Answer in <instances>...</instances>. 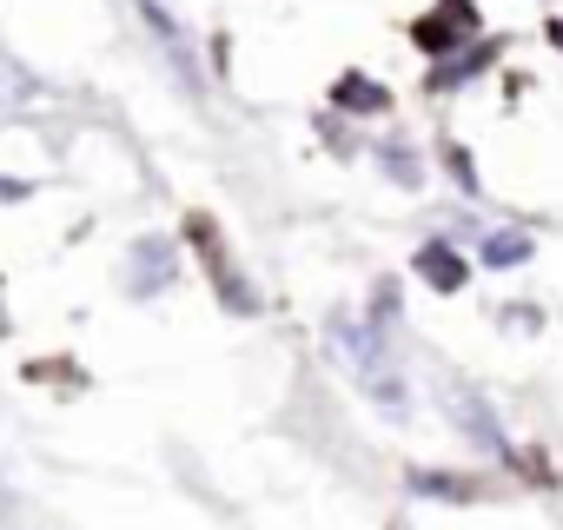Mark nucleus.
Masks as SVG:
<instances>
[{"label":"nucleus","mask_w":563,"mask_h":530,"mask_svg":"<svg viewBox=\"0 0 563 530\" xmlns=\"http://www.w3.org/2000/svg\"><path fill=\"white\" fill-rule=\"evenodd\" d=\"M523 252H530V239H523V232H504V239H490V245H484V258H490V265H517Z\"/></svg>","instance_id":"4"},{"label":"nucleus","mask_w":563,"mask_h":530,"mask_svg":"<svg viewBox=\"0 0 563 530\" xmlns=\"http://www.w3.org/2000/svg\"><path fill=\"white\" fill-rule=\"evenodd\" d=\"M550 41H556V47H563V21H556V27H550Z\"/></svg>","instance_id":"6"},{"label":"nucleus","mask_w":563,"mask_h":530,"mask_svg":"<svg viewBox=\"0 0 563 530\" xmlns=\"http://www.w3.org/2000/svg\"><path fill=\"white\" fill-rule=\"evenodd\" d=\"M464 34H477V8H471V0H444L431 21H418V27H411V41H418L424 54H451Z\"/></svg>","instance_id":"1"},{"label":"nucleus","mask_w":563,"mask_h":530,"mask_svg":"<svg viewBox=\"0 0 563 530\" xmlns=\"http://www.w3.org/2000/svg\"><path fill=\"white\" fill-rule=\"evenodd\" d=\"M339 107H352V113H385V87H372V80H339Z\"/></svg>","instance_id":"3"},{"label":"nucleus","mask_w":563,"mask_h":530,"mask_svg":"<svg viewBox=\"0 0 563 530\" xmlns=\"http://www.w3.org/2000/svg\"><path fill=\"white\" fill-rule=\"evenodd\" d=\"M418 279H431L438 292H457L471 273H464V258H457L451 245H424V252H418Z\"/></svg>","instance_id":"2"},{"label":"nucleus","mask_w":563,"mask_h":530,"mask_svg":"<svg viewBox=\"0 0 563 530\" xmlns=\"http://www.w3.org/2000/svg\"><path fill=\"white\" fill-rule=\"evenodd\" d=\"M411 484H418V490H438V497H477V484H457V477H431V471H418Z\"/></svg>","instance_id":"5"}]
</instances>
